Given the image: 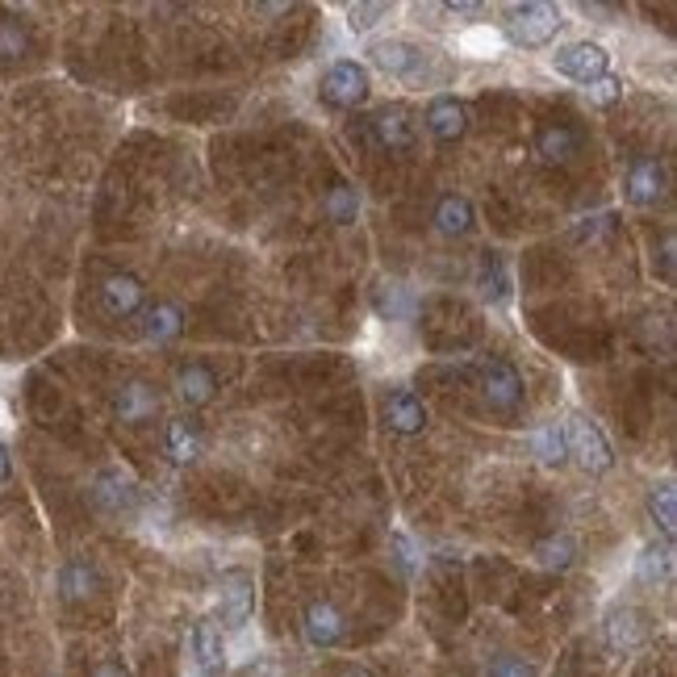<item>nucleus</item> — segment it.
<instances>
[{
	"instance_id": "obj_18",
	"label": "nucleus",
	"mask_w": 677,
	"mask_h": 677,
	"mask_svg": "<svg viewBox=\"0 0 677 677\" xmlns=\"http://www.w3.org/2000/svg\"><path fill=\"white\" fill-rule=\"evenodd\" d=\"M172 389H176V397L185 401L188 410H201V406H210L213 394H218V376H213L206 364H180Z\"/></svg>"
},
{
	"instance_id": "obj_9",
	"label": "nucleus",
	"mask_w": 677,
	"mask_h": 677,
	"mask_svg": "<svg viewBox=\"0 0 677 677\" xmlns=\"http://www.w3.org/2000/svg\"><path fill=\"white\" fill-rule=\"evenodd\" d=\"M93 502L105 514H130L139 506V486L121 472V468H105L93 481Z\"/></svg>"
},
{
	"instance_id": "obj_23",
	"label": "nucleus",
	"mask_w": 677,
	"mask_h": 677,
	"mask_svg": "<svg viewBox=\"0 0 677 677\" xmlns=\"http://www.w3.org/2000/svg\"><path fill=\"white\" fill-rule=\"evenodd\" d=\"M185 330V314H180V305L172 302H155L147 310V323H142V335L151 339V343H172L176 335Z\"/></svg>"
},
{
	"instance_id": "obj_32",
	"label": "nucleus",
	"mask_w": 677,
	"mask_h": 677,
	"mask_svg": "<svg viewBox=\"0 0 677 677\" xmlns=\"http://www.w3.org/2000/svg\"><path fill=\"white\" fill-rule=\"evenodd\" d=\"M481 677H536V665L523 656H493Z\"/></svg>"
},
{
	"instance_id": "obj_7",
	"label": "nucleus",
	"mask_w": 677,
	"mask_h": 677,
	"mask_svg": "<svg viewBox=\"0 0 677 677\" xmlns=\"http://www.w3.org/2000/svg\"><path fill=\"white\" fill-rule=\"evenodd\" d=\"M101 305L114 318H135L142 305H147V284L135 272H114V277H105V284H101Z\"/></svg>"
},
{
	"instance_id": "obj_37",
	"label": "nucleus",
	"mask_w": 677,
	"mask_h": 677,
	"mask_svg": "<svg viewBox=\"0 0 677 677\" xmlns=\"http://www.w3.org/2000/svg\"><path fill=\"white\" fill-rule=\"evenodd\" d=\"M444 9L452 17H481V13H486L481 4H444Z\"/></svg>"
},
{
	"instance_id": "obj_24",
	"label": "nucleus",
	"mask_w": 677,
	"mask_h": 677,
	"mask_svg": "<svg viewBox=\"0 0 677 677\" xmlns=\"http://www.w3.org/2000/svg\"><path fill=\"white\" fill-rule=\"evenodd\" d=\"M201 427L192 419H172L167 422V452H172V460L176 465H188V460H197L201 456Z\"/></svg>"
},
{
	"instance_id": "obj_33",
	"label": "nucleus",
	"mask_w": 677,
	"mask_h": 677,
	"mask_svg": "<svg viewBox=\"0 0 677 677\" xmlns=\"http://www.w3.org/2000/svg\"><path fill=\"white\" fill-rule=\"evenodd\" d=\"M381 17H389V4H351V9H348V25L355 30V34L373 30Z\"/></svg>"
},
{
	"instance_id": "obj_29",
	"label": "nucleus",
	"mask_w": 677,
	"mask_h": 677,
	"mask_svg": "<svg viewBox=\"0 0 677 677\" xmlns=\"http://www.w3.org/2000/svg\"><path fill=\"white\" fill-rule=\"evenodd\" d=\"M323 213H327L330 222L348 226V222H355V213H360V192L351 185H335L327 197H323Z\"/></svg>"
},
{
	"instance_id": "obj_16",
	"label": "nucleus",
	"mask_w": 677,
	"mask_h": 677,
	"mask_svg": "<svg viewBox=\"0 0 677 677\" xmlns=\"http://www.w3.org/2000/svg\"><path fill=\"white\" fill-rule=\"evenodd\" d=\"M373 135L385 151H410V147H415V121H410V109H406V105H385V109L373 117Z\"/></svg>"
},
{
	"instance_id": "obj_28",
	"label": "nucleus",
	"mask_w": 677,
	"mask_h": 677,
	"mask_svg": "<svg viewBox=\"0 0 677 677\" xmlns=\"http://www.w3.org/2000/svg\"><path fill=\"white\" fill-rule=\"evenodd\" d=\"M532 452L539 456V465L548 468H561L569 460L564 452V435H561V422H544L536 435H532Z\"/></svg>"
},
{
	"instance_id": "obj_21",
	"label": "nucleus",
	"mask_w": 677,
	"mask_h": 677,
	"mask_svg": "<svg viewBox=\"0 0 677 677\" xmlns=\"http://www.w3.org/2000/svg\"><path fill=\"white\" fill-rule=\"evenodd\" d=\"M669 573H674V544H669V539L644 544V552L635 557V582L661 585V582H669Z\"/></svg>"
},
{
	"instance_id": "obj_15",
	"label": "nucleus",
	"mask_w": 677,
	"mask_h": 677,
	"mask_svg": "<svg viewBox=\"0 0 677 677\" xmlns=\"http://www.w3.org/2000/svg\"><path fill=\"white\" fill-rule=\"evenodd\" d=\"M256 610V585L247 573H226L222 577V619L226 628H243Z\"/></svg>"
},
{
	"instance_id": "obj_30",
	"label": "nucleus",
	"mask_w": 677,
	"mask_h": 677,
	"mask_svg": "<svg viewBox=\"0 0 677 677\" xmlns=\"http://www.w3.org/2000/svg\"><path fill=\"white\" fill-rule=\"evenodd\" d=\"M30 55V30L13 17H0V63H13Z\"/></svg>"
},
{
	"instance_id": "obj_27",
	"label": "nucleus",
	"mask_w": 677,
	"mask_h": 677,
	"mask_svg": "<svg viewBox=\"0 0 677 677\" xmlns=\"http://www.w3.org/2000/svg\"><path fill=\"white\" fill-rule=\"evenodd\" d=\"M536 561L552 573H564L569 564L577 561V539L573 536H548L536 544Z\"/></svg>"
},
{
	"instance_id": "obj_19",
	"label": "nucleus",
	"mask_w": 677,
	"mask_h": 677,
	"mask_svg": "<svg viewBox=\"0 0 677 677\" xmlns=\"http://www.w3.org/2000/svg\"><path fill=\"white\" fill-rule=\"evenodd\" d=\"M577 147H582V135L573 126H564V121H548L536 135V151L544 164H569L577 155Z\"/></svg>"
},
{
	"instance_id": "obj_14",
	"label": "nucleus",
	"mask_w": 677,
	"mask_h": 677,
	"mask_svg": "<svg viewBox=\"0 0 677 677\" xmlns=\"http://www.w3.org/2000/svg\"><path fill=\"white\" fill-rule=\"evenodd\" d=\"M427 130L440 142H456L468 135V109L456 96H435L427 105Z\"/></svg>"
},
{
	"instance_id": "obj_6",
	"label": "nucleus",
	"mask_w": 677,
	"mask_h": 677,
	"mask_svg": "<svg viewBox=\"0 0 677 677\" xmlns=\"http://www.w3.org/2000/svg\"><path fill=\"white\" fill-rule=\"evenodd\" d=\"M552 68L569 75V80H577V84H594V80H603L610 68V55L603 43H569L552 55Z\"/></svg>"
},
{
	"instance_id": "obj_10",
	"label": "nucleus",
	"mask_w": 677,
	"mask_h": 677,
	"mask_svg": "<svg viewBox=\"0 0 677 677\" xmlns=\"http://www.w3.org/2000/svg\"><path fill=\"white\" fill-rule=\"evenodd\" d=\"M302 628H305V640L314 644V649H335L343 635H348V619H343V610L335 607V603H310L305 607V619H302Z\"/></svg>"
},
{
	"instance_id": "obj_26",
	"label": "nucleus",
	"mask_w": 677,
	"mask_h": 677,
	"mask_svg": "<svg viewBox=\"0 0 677 677\" xmlns=\"http://www.w3.org/2000/svg\"><path fill=\"white\" fill-rule=\"evenodd\" d=\"M649 514H653V523L665 532V539H674L677 532V490L669 481H661L649 490Z\"/></svg>"
},
{
	"instance_id": "obj_39",
	"label": "nucleus",
	"mask_w": 677,
	"mask_h": 677,
	"mask_svg": "<svg viewBox=\"0 0 677 677\" xmlns=\"http://www.w3.org/2000/svg\"><path fill=\"white\" fill-rule=\"evenodd\" d=\"M339 677H373V669H364V665H351V669H343Z\"/></svg>"
},
{
	"instance_id": "obj_8",
	"label": "nucleus",
	"mask_w": 677,
	"mask_h": 677,
	"mask_svg": "<svg viewBox=\"0 0 677 677\" xmlns=\"http://www.w3.org/2000/svg\"><path fill=\"white\" fill-rule=\"evenodd\" d=\"M623 188H628V201H635V206H656L669 192V172L661 160H631Z\"/></svg>"
},
{
	"instance_id": "obj_36",
	"label": "nucleus",
	"mask_w": 677,
	"mask_h": 677,
	"mask_svg": "<svg viewBox=\"0 0 677 677\" xmlns=\"http://www.w3.org/2000/svg\"><path fill=\"white\" fill-rule=\"evenodd\" d=\"M89 677H130V674H126V665H121V661H101Z\"/></svg>"
},
{
	"instance_id": "obj_25",
	"label": "nucleus",
	"mask_w": 677,
	"mask_h": 677,
	"mask_svg": "<svg viewBox=\"0 0 677 677\" xmlns=\"http://www.w3.org/2000/svg\"><path fill=\"white\" fill-rule=\"evenodd\" d=\"M376 314L389 323H406L415 314V293L406 284H381L376 289Z\"/></svg>"
},
{
	"instance_id": "obj_20",
	"label": "nucleus",
	"mask_w": 677,
	"mask_h": 677,
	"mask_svg": "<svg viewBox=\"0 0 677 677\" xmlns=\"http://www.w3.org/2000/svg\"><path fill=\"white\" fill-rule=\"evenodd\" d=\"M477 226V210H472V201L460 197V192H447L440 197V206H435V231L447 234V238H460Z\"/></svg>"
},
{
	"instance_id": "obj_22",
	"label": "nucleus",
	"mask_w": 677,
	"mask_h": 677,
	"mask_svg": "<svg viewBox=\"0 0 677 677\" xmlns=\"http://www.w3.org/2000/svg\"><path fill=\"white\" fill-rule=\"evenodd\" d=\"M96 585H101V577H96V569L89 561H68L59 569V598L63 603H89L96 594Z\"/></svg>"
},
{
	"instance_id": "obj_13",
	"label": "nucleus",
	"mask_w": 677,
	"mask_h": 677,
	"mask_svg": "<svg viewBox=\"0 0 677 677\" xmlns=\"http://www.w3.org/2000/svg\"><path fill=\"white\" fill-rule=\"evenodd\" d=\"M385 422H389V431H397V435H419V431H427V406H422V397L415 389H394V394L385 397Z\"/></svg>"
},
{
	"instance_id": "obj_5",
	"label": "nucleus",
	"mask_w": 677,
	"mask_h": 677,
	"mask_svg": "<svg viewBox=\"0 0 677 677\" xmlns=\"http://www.w3.org/2000/svg\"><path fill=\"white\" fill-rule=\"evenodd\" d=\"M481 397L498 415H514L523 406V373L511 360H486L481 364Z\"/></svg>"
},
{
	"instance_id": "obj_2",
	"label": "nucleus",
	"mask_w": 677,
	"mask_h": 677,
	"mask_svg": "<svg viewBox=\"0 0 677 677\" xmlns=\"http://www.w3.org/2000/svg\"><path fill=\"white\" fill-rule=\"evenodd\" d=\"M561 25H564L561 9L557 4H544V0H527V4H511L506 9V38L523 50L548 47Z\"/></svg>"
},
{
	"instance_id": "obj_38",
	"label": "nucleus",
	"mask_w": 677,
	"mask_h": 677,
	"mask_svg": "<svg viewBox=\"0 0 677 677\" xmlns=\"http://www.w3.org/2000/svg\"><path fill=\"white\" fill-rule=\"evenodd\" d=\"M9 477H13V460H9V447L0 444V486H4Z\"/></svg>"
},
{
	"instance_id": "obj_35",
	"label": "nucleus",
	"mask_w": 677,
	"mask_h": 677,
	"mask_svg": "<svg viewBox=\"0 0 677 677\" xmlns=\"http://www.w3.org/2000/svg\"><path fill=\"white\" fill-rule=\"evenodd\" d=\"M394 552H397L401 573H410V569H415V544H410V536H394Z\"/></svg>"
},
{
	"instance_id": "obj_31",
	"label": "nucleus",
	"mask_w": 677,
	"mask_h": 677,
	"mask_svg": "<svg viewBox=\"0 0 677 677\" xmlns=\"http://www.w3.org/2000/svg\"><path fill=\"white\" fill-rule=\"evenodd\" d=\"M481 289H486V297L493 305L511 302V277H506V268H502L498 256H486V264H481Z\"/></svg>"
},
{
	"instance_id": "obj_17",
	"label": "nucleus",
	"mask_w": 677,
	"mask_h": 677,
	"mask_svg": "<svg viewBox=\"0 0 677 677\" xmlns=\"http://www.w3.org/2000/svg\"><path fill=\"white\" fill-rule=\"evenodd\" d=\"M649 640V619L635 607H615L607 615V644L619 653H635Z\"/></svg>"
},
{
	"instance_id": "obj_34",
	"label": "nucleus",
	"mask_w": 677,
	"mask_h": 677,
	"mask_svg": "<svg viewBox=\"0 0 677 677\" xmlns=\"http://www.w3.org/2000/svg\"><path fill=\"white\" fill-rule=\"evenodd\" d=\"M619 96H623V80H615V75H603V80L590 84V101L594 105H615Z\"/></svg>"
},
{
	"instance_id": "obj_3",
	"label": "nucleus",
	"mask_w": 677,
	"mask_h": 677,
	"mask_svg": "<svg viewBox=\"0 0 677 677\" xmlns=\"http://www.w3.org/2000/svg\"><path fill=\"white\" fill-rule=\"evenodd\" d=\"M561 435H564V452H569L585 472H607V468L615 465V447H610L607 431L594 419L569 415V419L561 422Z\"/></svg>"
},
{
	"instance_id": "obj_12",
	"label": "nucleus",
	"mask_w": 677,
	"mask_h": 677,
	"mask_svg": "<svg viewBox=\"0 0 677 677\" xmlns=\"http://www.w3.org/2000/svg\"><path fill=\"white\" fill-rule=\"evenodd\" d=\"M188 653L197 661V669L201 677H218L226 669V644H222V631L213 628V623H197V628L188 631Z\"/></svg>"
},
{
	"instance_id": "obj_11",
	"label": "nucleus",
	"mask_w": 677,
	"mask_h": 677,
	"mask_svg": "<svg viewBox=\"0 0 677 677\" xmlns=\"http://www.w3.org/2000/svg\"><path fill=\"white\" fill-rule=\"evenodd\" d=\"M155 410H160V394L147 381H126L114 394V415L126 427H139V422L155 419Z\"/></svg>"
},
{
	"instance_id": "obj_1",
	"label": "nucleus",
	"mask_w": 677,
	"mask_h": 677,
	"mask_svg": "<svg viewBox=\"0 0 677 677\" xmlns=\"http://www.w3.org/2000/svg\"><path fill=\"white\" fill-rule=\"evenodd\" d=\"M369 59L385 75H397L406 84H422V89H440L452 80V63H447L440 50H427L419 43H406V38H389V43H373Z\"/></svg>"
},
{
	"instance_id": "obj_4",
	"label": "nucleus",
	"mask_w": 677,
	"mask_h": 677,
	"mask_svg": "<svg viewBox=\"0 0 677 677\" xmlns=\"http://www.w3.org/2000/svg\"><path fill=\"white\" fill-rule=\"evenodd\" d=\"M369 93H373L369 68L355 63V59H339V63H330L327 75H323V101L335 105V109H355V105L369 101Z\"/></svg>"
}]
</instances>
